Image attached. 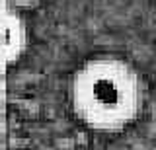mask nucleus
Listing matches in <instances>:
<instances>
[{
    "mask_svg": "<svg viewBox=\"0 0 156 150\" xmlns=\"http://www.w3.org/2000/svg\"><path fill=\"white\" fill-rule=\"evenodd\" d=\"M72 111L86 127L117 133L139 117L144 82L133 65L115 57H98L80 66L70 82Z\"/></svg>",
    "mask_w": 156,
    "mask_h": 150,
    "instance_id": "f257e3e1",
    "label": "nucleus"
},
{
    "mask_svg": "<svg viewBox=\"0 0 156 150\" xmlns=\"http://www.w3.org/2000/svg\"><path fill=\"white\" fill-rule=\"evenodd\" d=\"M26 45V27L14 10H6V59L12 62L18 59Z\"/></svg>",
    "mask_w": 156,
    "mask_h": 150,
    "instance_id": "f03ea898",
    "label": "nucleus"
},
{
    "mask_svg": "<svg viewBox=\"0 0 156 150\" xmlns=\"http://www.w3.org/2000/svg\"><path fill=\"white\" fill-rule=\"evenodd\" d=\"M39 0H6V6L10 10H18V8H33Z\"/></svg>",
    "mask_w": 156,
    "mask_h": 150,
    "instance_id": "7ed1b4c3",
    "label": "nucleus"
}]
</instances>
